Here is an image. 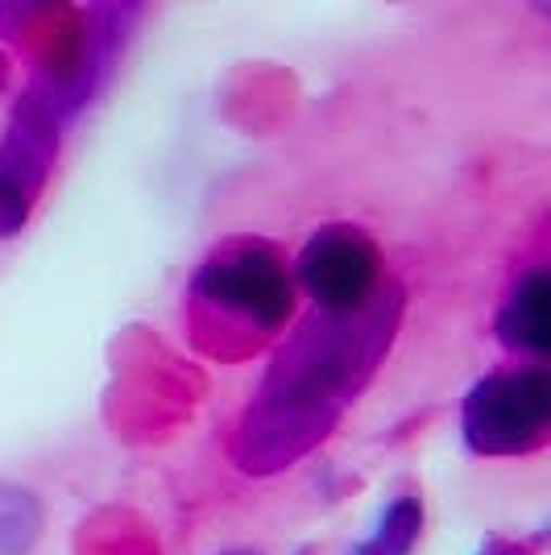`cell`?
<instances>
[{"label":"cell","mask_w":551,"mask_h":555,"mask_svg":"<svg viewBox=\"0 0 551 555\" xmlns=\"http://www.w3.org/2000/svg\"><path fill=\"white\" fill-rule=\"evenodd\" d=\"M402 324V286L382 282L357 311H311L282 340L232 431V464L274 477L320 448L386 361Z\"/></svg>","instance_id":"cell-1"},{"label":"cell","mask_w":551,"mask_h":555,"mask_svg":"<svg viewBox=\"0 0 551 555\" xmlns=\"http://www.w3.org/2000/svg\"><path fill=\"white\" fill-rule=\"evenodd\" d=\"M191 299L207 327H220V340L274 336L291 320L295 278L270 245L241 241V245L216 249L200 266V274L191 282Z\"/></svg>","instance_id":"cell-2"},{"label":"cell","mask_w":551,"mask_h":555,"mask_svg":"<svg viewBox=\"0 0 551 555\" xmlns=\"http://www.w3.org/2000/svg\"><path fill=\"white\" fill-rule=\"evenodd\" d=\"M551 423V386L543 370H502L482 377L464 406L460 431L477 456H518L539 448Z\"/></svg>","instance_id":"cell-3"},{"label":"cell","mask_w":551,"mask_h":555,"mask_svg":"<svg viewBox=\"0 0 551 555\" xmlns=\"http://www.w3.org/2000/svg\"><path fill=\"white\" fill-rule=\"evenodd\" d=\"M63 120L67 116L38 88L17 104L13 125L0 141V236H13L29 220V208H34L50 166H54V154H59Z\"/></svg>","instance_id":"cell-4"},{"label":"cell","mask_w":551,"mask_h":555,"mask_svg":"<svg viewBox=\"0 0 551 555\" xmlns=\"http://www.w3.org/2000/svg\"><path fill=\"white\" fill-rule=\"evenodd\" d=\"M299 282L320 311H357L382 286V261L361 229L323 224L307 236L299 254Z\"/></svg>","instance_id":"cell-5"},{"label":"cell","mask_w":551,"mask_h":555,"mask_svg":"<svg viewBox=\"0 0 551 555\" xmlns=\"http://www.w3.org/2000/svg\"><path fill=\"white\" fill-rule=\"evenodd\" d=\"M548 270H527L498 311V336L518 352L548 348Z\"/></svg>","instance_id":"cell-6"},{"label":"cell","mask_w":551,"mask_h":555,"mask_svg":"<svg viewBox=\"0 0 551 555\" xmlns=\"http://www.w3.org/2000/svg\"><path fill=\"white\" fill-rule=\"evenodd\" d=\"M419 531H423V506H419V498H394L390 506L382 509L377 531L348 555H411Z\"/></svg>","instance_id":"cell-7"},{"label":"cell","mask_w":551,"mask_h":555,"mask_svg":"<svg viewBox=\"0 0 551 555\" xmlns=\"http://www.w3.org/2000/svg\"><path fill=\"white\" fill-rule=\"evenodd\" d=\"M42 509L17 486H0V555H25L38 539Z\"/></svg>","instance_id":"cell-8"},{"label":"cell","mask_w":551,"mask_h":555,"mask_svg":"<svg viewBox=\"0 0 551 555\" xmlns=\"http://www.w3.org/2000/svg\"><path fill=\"white\" fill-rule=\"evenodd\" d=\"M4 75H9V70H4V59H0V88H4Z\"/></svg>","instance_id":"cell-9"},{"label":"cell","mask_w":551,"mask_h":555,"mask_svg":"<svg viewBox=\"0 0 551 555\" xmlns=\"http://www.w3.org/2000/svg\"><path fill=\"white\" fill-rule=\"evenodd\" d=\"M229 555H253V552H229Z\"/></svg>","instance_id":"cell-10"},{"label":"cell","mask_w":551,"mask_h":555,"mask_svg":"<svg viewBox=\"0 0 551 555\" xmlns=\"http://www.w3.org/2000/svg\"><path fill=\"white\" fill-rule=\"evenodd\" d=\"M489 555H505V552H489Z\"/></svg>","instance_id":"cell-11"}]
</instances>
